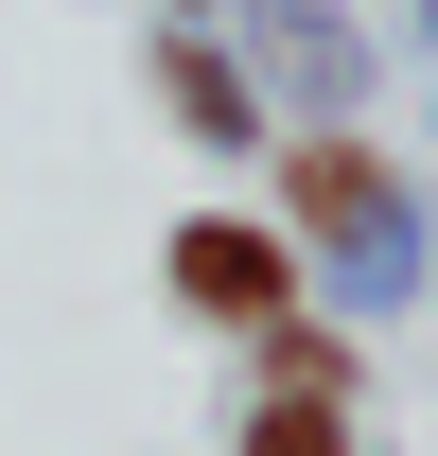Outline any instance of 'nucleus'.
<instances>
[{"label": "nucleus", "mask_w": 438, "mask_h": 456, "mask_svg": "<svg viewBox=\"0 0 438 456\" xmlns=\"http://www.w3.org/2000/svg\"><path fill=\"white\" fill-rule=\"evenodd\" d=\"M298 228L351 246V281H385V264H403V175H385L369 141H298Z\"/></svg>", "instance_id": "f257e3e1"}, {"label": "nucleus", "mask_w": 438, "mask_h": 456, "mask_svg": "<svg viewBox=\"0 0 438 456\" xmlns=\"http://www.w3.org/2000/svg\"><path fill=\"white\" fill-rule=\"evenodd\" d=\"M175 298H193V316H228V334H264L280 298H298V246H280V228H175Z\"/></svg>", "instance_id": "f03ea898"}, {"label": "nucleus", "mask_w": 438, "mask_h": 456, "mask_svg": "<svg viewBox=\"0 0 438 456\" xmlns=\"http://www.w3.org/2000/svg\"><path fill=\"white\" fill-rule=\"evenodd\" d=\"M158 88H175V123H193V141H246V88H228V53H158Z\"/></svg>", "instance_id": "7ed1b4c3"}, {"label": "nucleus", "mask_w": 438, "mask_h": 456, "mask_svg": "<svg viewBox=\"0 0 438 456\" xmlns=\"http://www.w3.org/2000/svg\"><path fill=\"white\" fill-rule=\"evenodd\" d=\"M264 387H298V403H351V334H298V316H264Z\"/></svg>", "instance_id": "20e7f679"}, {"label": "nucleus", "mask_w": 438, "mask_h": 456, "mask_svg": "<svg viewBox=\"0 0 438 456\" xmlns=\"http://www.w3.org/2000/svg\"><path fill=\"white\" fill-rule=\"evenodd\" d=\"M246 456H351V421H333V403H298V387H280L264 421H246Z\"/></svg>", "instance_id": "39448f33"}]
</instances>
